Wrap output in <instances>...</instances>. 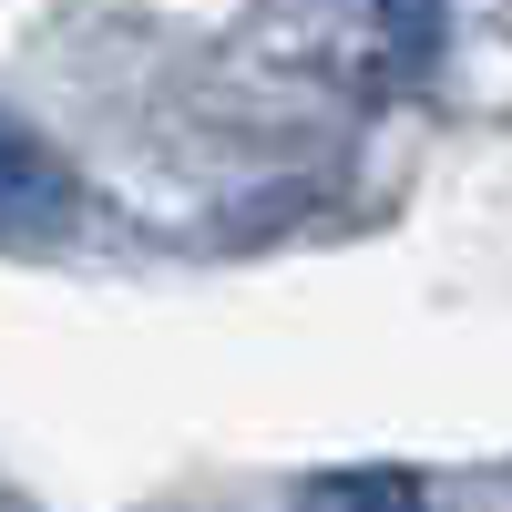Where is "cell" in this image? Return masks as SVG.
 I'll use <instances>...</instances> for the list:
<instances>
[{
  "instance_id": "1",
  "label": "cell",
  "mask_w": 512,
  "mask_h": 512,
  "mask_svg": "<svg viewBox=\"0 0 512 512\" xmlns=\"http://www.w3.org/2000/svg\"><path fill=\"white\" fill-rule=\"evenodd\" d=\"M62 205V175L41 164L31 134H0V226H21V216H52Z\"/></svg>"
},
{
  "instance_id": "2",
  "label": "cell",
  "mask_w": 512,
  "mask_h": 512,
  "mask_svg": "<svg viewBox=\"0 0 512 512\" xmlns=\"http://www.w3.org/2000/svg\"><path fill=\"white\" fill-rule=\"evenodd\" d=\"M308 512H420V492L400 472H369V482H318Z\"/></svg>"
},
{
  "instance_id": "3",
  "label": "cell",
  "mask_w": 512,
  "mask_h": 512,
  "mask_svg": "<svg viewBox=\"0 0 512 512\" xmlns=\"http://www.w3.org/2000/svg\"><path fill=\"white\" fill-rule=\"evenodd\" d=\"M379 21H390V52H400V62L441 52V0H379Z\"/></svg>"
}]
</instances>
